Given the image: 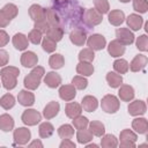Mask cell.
<instances>
[{
    "label": "cell",
    "instance_id": "d6986e66",
    "mask_svg": "<svg viewBox=\"0 0 148 148\" xmlns=\"http://www.w3.org/2000/svg\"><path fill=\"white\" fill-rule=\"evenodd\" d=\"M134 89L132 86L130 84H121L119 87V91H118V96L123 102H131L134 98Z\"/></svg>",
    "mask_w": 148,
    "mask_h": 148
},
{
    "label": "cell",
    "instance_id": "ac0fdd59",
    "mask_svg": "<svg viewBox=\"0 0 148 148\" xmlns=\"http://www.w3.org/2000/svg\"><path fill=\"white\" fill-rule=\"evenodd\" d=\"M12 43H13L14 47L16 50H18V51H24L28 47V45H29L28 37L24 34H22V32L15 34L13 36V38H12Z\"/></svg>",
    "mask_w": 148,
    "mask_h": 148
},
{
    "label": "cell",
    "instance_id": "30bf717a",
    "mask_svg": "<svg viewBox=\"0 0 148 148\" xmlns=\"http://www.w3.org/2000/svg\"><path fill=\"white\" fill-rule=\"evenodd\" d=\"M127 110H128V113L131 116H134V117H138V116H142L146 113V110H147V105L141 99H135L128 104L127 106Z\"/></svg>",
    "mask_w": 148,
    "mask_h": 148
},
{
    "label": "cell",
    "instance_id": "836d02e7",
    "mask_svg": "<svg viewBox=\"0 0 148 148\" xmlns=\"http://www.w3.org/2000/svg\"><path fill=\"white\" fill-rule=\"evenodd\" d=\"M101 146L103 148H116L118 146V139L113 134H103L101 139Z\"/></svg>",
    "mask_w": 148,
    "mask_h": 148
},
{
    "label": "cell",
    "instance_id": "4dcf8cb0",
    "mask_svg": "<svg viewBox=\"0 0 148 148\" xmlns=\"http://www.w3.org/2000/svg\"><path fill=\"white\" fill-rule=\"evenodd\" d=\"M45 21L49 25H59L60 17L54 8H45Z\"/></svg>",
    "mask_w": 148,
    "mask_h": 148
},
{
    "label": "cell",
    "instance_id": "94428289",
    "mask_svg": "<svg viewBox=\"0 0 148 148\" xmlns=\"http://www.w3.org/2000/svg\"><path fill=\"white\" fill-rule=\"evenodd\" d=\"M0 86H1V83H0Z\"/></svg>",
    "mask_w": 148,
    "mask_h": 148
},
{
    "label": "cell",
    "instance_id": "f1b7e54d",
    "mask_svg": "<svg viewBox=\"0 0 148 148\" xmlns=\"http://www.w3.org/2000/svg\"><path fill=\"white\" fill-rule=\"evenodd\" d=\"M108 84L111 88H119L123 84V76L116 72H109L105 76Z\"/></svg>",
    "mask_w": 148,
    "mask_h": 148
},
{
    "label": "cell",
    "instance_id": "9f6ffc18",
    "mask_svg": "<svg viewBox=\"0 0 148 148\" xmlns=\"http://www.w3.org/2000/svg\"><path fill=\"white\" fill-rule=\"evenodd\" d=\"M29 147H31V148H34V147H39V148H42V147H43V143H42L39 140H34L31 143H29Z\"/></svg>",
    "mask_w": 148,
    "mask_h": 148
},
{
    "label": "cell",
    "instance_id": "44dd1931",
    "mask_svg": "<svg viewBox=\"0 0 148 148\" xmlns=\"http://www.w3.org/2000/svg\"><path fill=\"white\" fill-rule=\"evenodd\" d=\"M44 83L49 88H57L61 84V76L56 72H47L44 76Z\"/></svg>",
    "mask_w": 148,
    "mask_h": 148
},
{
    "label": "cell",
    "instance_id": "5b68a950",
    "mask_svg": "<svg viewBox=\"0 0 148 148\" xmlns=\"http://www.w3.org/2000/svg\"><path fill=\"white\" fill-rule=\"evenodd\" d=\"M21 120L27 126H35L42 120V114L35 109H27L21 116Z\"/></svg>",
    "mask_w": 148,
    "mask_h": 148
},
{
    "label": "cell",
    "instance_id": "4316f807",
    "mask_svg": "<svg viewBox=\"0 0 148 148\" xmlns=\"http://www.w3.org/2000/svg\"><path fill=\"white\" fill-rule=\"evenodd\" d=\"M95 68H94V65L91 62H84V61H80L77 65H76V73L79 75H82V76H90L92 75Z\"/></svg>",
    "mask_w": 148,
    "mask_h": 148
},
{
    "label": "cell",
    "instance_id": "7bdbcfd3",
    "mask_svg": "<svg viewBox=\"0 0 148 148\" xmlns=\"http://www.w3.org/2000/svg\"><path fill=\"white\" fill-rule=\"evenodd\" d=\"M92 2H94V6H95V9L98 13H101L102 15L109 13L110 5H109L108 0H92Z\"/></svg>",
    "mask_w": 148,
    "mask_h": 148
},
{
    "label": "cell",
    "instance_id": "484cf974",
    "mask_svg": "<svg viewBox=\"0 0 148 148\" xmlns=\"http://www.w3.org/2000/svg\"><path fill=\"white\" fill-rule=\"evenodd\" d=\"M46 37L53 39L54 42H59L64 37V29L60 25H50L45 32Z\"/></svg>",
    "mask_w": 148,
    "mask_h": 148
},
{
    "label": "cell",
    "instance_id": "f907efd6",
    "mask_svg": "<svg viewBox=\"0 0 148 148\" xmlns=\"http://www.w3.org/2000/svg\"><path fill=\"white\" fill-rule=\"evenodd\" d=\"M9 61V54L6 50L0 49V67H3L8 64Z\"/></svg>",
    "mask_w": 148,
    "mask_h": 148
},
{
    "label": "cell",
    "instance_id": "d4e9b609",
    "mask_svg": "<svg viewBox=\"0 0 148 148\" xmlns=\"http://www.w3.org/2000/svg\"><path fill=\"white\" fill-rule=\"evenodd\" d=\"M132 128L139 134H146L148 131V121L143 117H138L132 121Z\"/></svg>",
    "mask_w": 148,
    "mask_h": 148
},
{
    "label": "cell",
    "instance_id": "f6af8a7d",
    "mask_svg": "<svg viewBox=\"0 0 148 148\" xmlns=\"http://www.w3.org/2000/svg\"><path fill=\"white\" fill-rule=\"evenodd\" d=\"M28 37V40L35 45H38L39 43H42V39H43V34L40 31H38L37 29H32L29 35L27 36Z\"/></svg>",
    "mask_w": 148,
    "mask_h": 148
},
{
    "label": "cell",
    "instance_id": "d6a6232c",
    "mask_svg": "<svg viewBox=\"0 0 148 148\" xmlns=\"http://www.w3.org/2000/svg\"><path fill=\"white\" fill-rule=\"evenodd\" d=\"M64 64H65V59L64 56L60 53H53L49 58V65L52 69H59L64 66Z\"/></svg>",
    "mask_w": 148,
    "mask_h": 148
},
{
    "label": "cell",
    "instance_id": "ba28073f",
    "mask_svg": "<svg viewBox=\"0 0 148 148\" xmlns=\"http://www.w3.org/2000/svg\"><path fill=\"white\" fill-rule=\"evenodd\" d=\"M116 39L124 46L131 45L134 42V34L127 28H118L116 30Z\"/></svg>",
    "mask_w": 148,
    "mask_h": 148
},
{
    "label": "cell",
    "instance_id": "8d00e7d4",
    "mask_svg": "<svg viewBox=\"0 0 148 148\" xmlns=\"http://www.w3.org/2000/svg\"><path fill=\"white\" fill-rule=\"evenodd\" d=\"M58 135L61 139H72L74 135V127L69 124H64L58 128Z\"/></svg>",
    "mask_w": 148,
    "mask_h": 148
},
{
    "label": "cell",
    "instance_id": "ab89813d",
    "mask_svg": "<svg viewBox=\"0 0 148 148\" xmlns=\"http://www.w3.org/2000/svg\"><path fill=\"white\" fill-rule=\"evenodd\" d=\"M95 59V52L94 50L89 49V47H86V49H82L79 53V60L80 61H84V62H91L92 60Z\"/></svg>",
    "mask_w": 148,
    "mask_h": 148
},
{
    "label": "cell",
    "instance_id": "60d3db41",
    "mask_svg": "<svg viewBox=\"0 0 148 148\" xmlns=\"http://www.w3.org/2000/svg\"><path fill=\"white\" fill-rule=\"evenodd\" d=\"M42 47H43V50H44L45 52L52 53V52H54L56 49H57V42H54L53 39H51V38H49V37L45 36V37L42 39Z\"/></svg>",
    "mask_w": 148,
    "mask_h": 148
},
{
    "label": "cell",
    "instance_id": "cb8c5ba5",
    "mask_svg": "<svg viewBox=\"0 0 148 148\" xmlns=\"http://www.w3.org/2000/svg\"><path fill=\"white\" fill-rule=\"evenodd\" d=\"M126 23H127L130 29H132L133 31H138L142 27L143 18L139 14H130L126 18Z\"/></svg>",
    "mask_w": 148,
    "mask_h": 148
},
{
    "label": "cell",
    "instance_id": "b9f144b4",
    "mask_svg": "<svg viewBox=\"0 0 148 148\" xmlns=\"http://www.w3.org/2000/svg\"><path fill=\"white\" fill-rule=\"evenodd\" d=\"M72 84L75 87V89H79V90H83L87 88L88 86V80L86 79V76H82V75H76L72 79Z\"/></svg>",
    "mask_w": 148,
    "mask_h": 148
},
{
    "label": "cell",
    "instance_id": "74e56055",
    "mask_svg": "<svg viewBox=\"0 0 148 148\" xmlns=\"http://www.w3.org/2000/svg\"><path fill=\"white\" fill-rule=\"evenodd\" d=\"M113 69L118 74H125L128 72V62L125 59H117L113 61Z\"/></svg>",
    "mask_w": 148,
    "mask_h": 148
},
{
    "label": "cell",
    "instance_id": "db71d44e",
    "mask_svg": "<svg viewBox=\"0 0 148 148\" xmlns=\"http://www.w3.org/2000/svg\"><path fill=\"white\" fill-rule=\"evenodd\" d=\"M10 23V21L5 16V14L0 10V28H6L8 24Z\"/></svg>",
    "mask_w": 148,
    "mask_h": 148
},
{
    "label": "cell",
    "instance_id": "11a10c76",
    "mask_svg": "<svg viewBox=\"0 0 148 148\" xmlns=\"http://www.w3.org/2000/svg\"><path fill=\"white\" fill-rule=\"evenodd\" d=\"M121 148H134L135 142L133 141H127V140H120V143H118Z\"/></svg>",
    "mask_w": 148,
    "mask_h": 148
},
{
    "label": "cell",
    "instance_id": "ffe728a7",
    "mask_svg": "<svg viewBox=\"0 0 148 148\" xmlns=\"http://www.w3.org/2000/svg\"><path fill=\"white\" fill-rule=\"evenodd\" d=\"M81 106L84 111L87 112H94L97 108H98V101L95 96L91 95H87L82 98L81 101Z\"/></svg>",
    "mask_w": 148,
    "mask_h": 148
},
{
    "label": "cell",
    "instance_id": "1f68e13d",
    "mask_svg": "<svg viewBox=\"0 0 148 148\" xmlns=\"http://www.w3.org/2000/svg\"><path fill=\"white\" fill-rule=\"evenodd\" d=\"M53 132H54V127H53V125H52L51 123H49V121L42 123V124L39 125V127H38V134H39V136H40L42 139H47V138H50V136L53 134Z\"/></svg>",
    "mask_w": 148,
    "mask_h": 148
},
{
    "label": "cell",
    "instance_id": "8992f818",
    "mask_svg": "<svg viewBox=\"0 0 148 148\" xmlns=\"http://www.w3.org/2000/svg\"><path fill=\"white\" fill-rule=\"evenodd\" d=\"M87 45L89 49L94 51H101L106 46V39L103 35L99 34H92L87 38Z\"/></svg>",
    "mask_w": 148,
    "mask_h": 148
},
{
    "label": "cell",
    "instance_id": "83f0119b",
    "mask_svg": "<svg viewBox=\"0 0 148 148\" xmlns=\"http://www.w3.org/2000/svg\"><path fill=\"white\" fill-rule=\"evenodd\" d=\"M14 128V119L10 114L3 113L0 116V130L3 132H10Z\"/></svg>",
    "mask_w": 148,
    "mask_h": 148
},
{
    "label": "cell",
    "instance_id": "6da1fadb",
    "mask_svg": "<svg viewBox=\"0 0 148 148\" xmlns=\"http://www.w3.org/2000/svg\"><path fill=\"white\" fill-rule=\"evenodd\" d=\"M20 75V69L14 66H3L0 71L1 84L5 89L12 90L17 84V77Z\"/></svg>",
    "mask_w": 148,
    "mask_h": 148
},
{
    "label": "cell",
    "instance_id": "ee69618b",
    "mask_svg": "<svg viewBox=\"0 0 148 148\" xmlns=\"http://www.w3.org/2000/svg\"><path fill=\"white\" fill-rule=\"evenodd\" d=\"M72 124H73V127H75L76 130H82V128H87V126L89 124V120H88L87 117H83V116L80 114V116L73 118Z\"/></svg>",
    "mask_w": 148,
    "mask_h": 148
},
{
    "label": "cell",
    "instance_id": "7402d4cb",
    "mask_svg": "<svg viewBox=\"0 0 148 148\" xmlns=\"http://www.w3.org/2000/svg\"><path fill=\"white\" fill-rule=\"evenodd\" d=\"M108 20H109L110 24H112L114 27H118V25H120L125 21V14L120 9H113V10H111L109 13Z\"/></svg>",
    "mask_w": 148,
    "mask_h": 148
},
{
    "label": "cell",
    "instance_id": "c3c4849f",
    "mask_svg": "<svg viewBox=\"0 0 148 148\" xmlns=\"http://www.w3.org/2000/svg\"><path fill=\"white\" fill-rule=\"evenodd\" d=\"M133 9L138 13H146L148 10V2L147 0H133Z\"/></svg>",
    "mask_w": 148,
    "mask_h": 148
},
{
    "label": "cell",
    "instance_id": "681fc988",
    "mask_svg": "<svg viewBox=\"0 0 148 148\" xmlns=\"http://www.w3.org/2000/svg\"><path fill=\"white\" fill-rule=\"evenodd\" d=\"M49 24H47V22L44 20V21H39V22H35V25H34V28L35 29H37L38 31H40L42 34H45L46 32V30L49 29Z\"/></svg>",
    "mask_w": 148,
    "mask_h": 148
},
{
    "label": "cell",
    "instance_id": "f35d334b",
    "mask_svg": "<svg viewBox=\"0 0 148 148\" xmlns=\"http://www.w3.org/2000/svg\"><path fill=\"white\" fill-rule=\"evenodd\" d=\"M15 105V97L12 94H5L0 98V106L3 108L5 110H9Z\"/></svg>",
    "mask_w": 148,
    "mask_h": 148
},
{
    "label": "cell",
    "instance_id": "2e32d148",
    "mask_svg": "<svg viewBox=\"0 0 148 148\" xmlns=\"http://www.w3.org/2000/svg\"><path fill=\"white\" fill-rule=\"evenodd\" d=\"M60 111V105L58 102L56 101H51L50 103H47L43 110V116L46 120H50L52 118H54Z\"/></svg>",
    "mask_w": 148,
    "mask_h": 148
},
{
    "label": "cell",
    "instance_id": "7c38bea8",
    "mask_svg": "<svg viewBox=\"0 0 148 148\" xmlns=\"http://www.w3.org/2000/svg\"><path fill=\"white\" fill-rule=\"evenodd\" d=\"M148 62V58L143 54H138L135 56L131 64H128V69H131L132 72H140V71H143L146 65Z\"/></svg>",
    "mask_w": 148,
    "mask_h": 148
},
{
    "label": "cell",
    "instance_id": "d590c367",
    "mask_svg": "<svg viewBox=\"0 0 148 148\" xmlns=\"http://www.w3.org/2000/svg\"><path fill=\"white\" fill-rule=\"evenodd\" d=\"M92 134L89 130L87 128H82V130H77V133H76V139H77V142L81 143V145H86L88 142H90L92 140Z\"/></svg>",
    "mask_w": 148,
    "mask_h": 148
},
{
    "label": "cell",
    "instance_id": "f546056e",
    "mask_svg": "<svg viewBox=\"0 0 148 148\" xmlns=\"http://www.w3.org/2000/svg\"><path fill=\"white\" fill-rule=\"evenodd\" d=\"M88 126H89V131L91 132V134L92 135H95V136H102L103 134H105V126H104V124L102 123V121H98V120H92V121H90L89 124H88Z\"/></svg>",
    "mask_w": 148,
    "mask_h": 148
},
{
    "label": "cell",
    "instance_id": "52a82bcc",
    "mask_svg": "<svg viewBox=\"0 0 148 148\" xmlns=\"http://www.w3.org/2000/svg\"><path fill=\"white\" fill-rule=\"evenodd\" d=\"M13 138H14L15 145L23 146V145H27L30 141V139H31V132L27 127H18V128H16L14 131Z\"/></svg>",
    "mask_w": 148,
    "mask_h": 148
},
{
    "label": "cell",
    "instance_id": "bcb514c9",
    "mask_svg": "<svg viewBox=\"0 0 148 148\" xmlns=\"http://www.w3.org/2000/svg\"><path fill=\"white\" fill-rule=\"evenodd\" d=\"M135 45H136V49L141 52H146L148 51V37L146 35H141L136 38L135 40Z\"/></svg>",
    "mask_w": 148,
    "mask_h": 148
},
{
    "label": "cell",
    "instance_id": "f5cc1de1",
    "mask_svg": "<svg viewBox=\"0 0 148 148\" xmlns=\"http://www.w3.org/2000/svg\"><path fill=\"white\" fill-rule=\"evenodd\" d=\"M60 148H75L76 145L71 140V139H62V141L59 145Z\"/></svg>",
    "mask_w": 148,
    "mask_h": 148
},
{
    "label": "cell",
    "instance_id": "6f0895ef",
    "mask_svg": "<svg viewBox=\"0 0 148 148\" xmlns=\"http://www.w3.org/2000/svg\"><path fill=\"white\" fill-rule=\"evenodd\" d=\"M71 0H53V2L57 5V6H64V5H67Z\"/></svg>",
    "mask_w": 148,
    "mask_h": 148
},
{
    "label": "cell",
    "instance_id": "816d5d0a",
    "mask_svg": "<svg viewBox=\"0 0 148 148\" xmlns=\"http://www.w3.org/2000/svg\"><path fill=\"white\" fill-rule=\"evenodd\" d=\"M8 43H9V35L5 30L0 29V47L6 46Z\"/></svg>",
    "mask_w": 148,
    "mask_h": 148
},
{
    "label": "cell",
    "instance_id": "7a4b0ae2",
    "mask_svg": "<svg viewBox=\"0 0 148 148\" xmlns=\"http://www.w3.org/2000/svg\"><path fill=\"white\" fill-rule=\"evenodd\" d=\"M45 75V69L42 66H35L32 67V71L24 77L23 80V84L27 89L29 90H36L39 84H40V80L42 77Z\"/></svg>",
    "mask_w": 148,
    "mask_h": 148
},
{
    "label": "cell",
    "instance_id": "603a6c76",
    "mask_svg": "<svg viewBox=\"0 0 148 148\" xmlns=\"http://www.w3.org/2000/svg\"><path fill=\"white\" fill-rule=\"evenodd\" d=\"M82 112V106L80 103H76V102H69L66 104L65 106V113L68 118L73 119L77 116H80Z\"/></svg>",
    "mask_w": 148,
    "mask_h": 148
},
{
    "label": "cell",
    "instance_id": "680465c9",
    "mask_svg": "<svg viewBox=\"0 0 148 148\" xmlns=\"http://www.w3.org/2000/svg\"><path fill=\"white\" fill-rule=\"evenodd\" d=\"M86 147H87V148H97L98 146H97L96 143H90V145H88V143H86Z\"/></svg>",
    "mask_w": 148,
    "mask_h": 148
},
{
    "label": "cell",
    "instance_id": "5bb4252c",
    "mask_svg": "<svg viewBox=\"0 0 148 148\" xmlns=\"http://www.w3.org/2000/svg\"><path fill=\"white\" fill-rule=\"evenodd\" d=\"M29 16L34 22L44 21L45 20V8L37 3H34L29 8Z\"/></svg>",
    "mask_w": 148,
    "mask_h": 148
},
{
    "label": "cell",
    "instance_id": "8fae6325",
    "mask_svg": "<svg viewBox=\"0 0 148 148\" xmlns=\"http://www.w3.org/2000/svg\"><path fill=\"white\" fill-rule=\"evenodd\" d=\"M76 96V89L73 84H62L59 88V97L65 102H71Z\"/></svg>",
    "mask_w": 148,
    "mask_h": 148
},
{
    "label": "cell",
    "instance_id": "4fadbf2b",
    "mask_svg": "<svg viewBox=\"0 0 148 148\" xmlns=\"http://www.w3.org/2000/svg\"><path fill=\"white\" fill-rule=\"evenodd\" d=\"M38 62V57L35 52L32 51H25L21 56V65L25 68H32L37 65Z\"/></svg>",
    "mask_w": 148,
    "mask_h": 148
},
{
    "label": "cell",
    "instance_id": "3957f363",
    "mask_svg": "<svg viewBox=\"0 0 148 148\" xmlns=\"http://www.w3.org/2000/svg\"><path fill=\"white\" fill-rule=\"evenodd\" d=\"M102 20H103V15L98 13L95 8H87L82 13V21L89 28L98 25L102 22Z\"/></svg>",
    "mask_w": 148,
    "mask_h": 148
},
{
    "label": "cell",
    "instance_id": "277c9868",
    "mask_svg": "<svg viewBox=\"0 0 148 148\" xmlns=\"http://www.w3.org/2000/svg\"><path fill=\"white\" fill-rule=\"evenodd\" d=\"M101 108L106 113H116L120 108L119 98L112 94L105 95L101 101Z\"/></svg>",
    "mask_w": 148,
    "mask_h": 148
},
{
    "label": "cell",
    "instance_id": "7dc6e473",
    "mask_svg": "<svg viewBox=\"0 0 148 148\" xmlns=\"http://www.w3.org/2000/svg\"><path fill=\"white\" fill-rule=\"evenodd\" d=\"M119 139L120 140H127V141H133L135 142L138 140V135L135 132H133L132 130H128V128H125L120 132V135H119Z\"/></svg>",
    "mask_w": 148,
    "mask_h": 148
},
{
    "label": "cell",
    "instance_id": "91938a15",
    "mask_svg": "<svg viewBox=\"0 0 148 148\" xmlns=\"http://www.w3.org/2000/svg\"><path fill=\"white\" fill-rule=\"evenodd\" d=\"M120 2H123V3H126V2H130L131 0H119Z\"/></svg>",
    "mask_w": 148,
    "mask_h": 148
},
{
    "label": "cell",
    "instance_id": "9a60e30c",
    "mask_svg": "<svg viewBox=\"0 0 148 148\" xmlns=\"http://www.w3.org/2000/svg\"><path fill=\"white\" fill-rule=\"evenodd\" d=\"M17 101H18V103L21 105L29 108V106L34 105V103H35V95L29 89L28 90H24L23 89V90H21L17 94Z\"/></svg>",
    "mask_w": 148,
    "mask_h": 148
},
{
    "label": "cell",
    "instance_id": "9c48e42d",
    "mask_svg": "<svg viewBox=\"0 0 148 148\" xmlns=\"http://www.w3.org/2000/svg\"><path fill=\"white\" fill-rule=\"evenodd\" d=\"M87 38H88L87 32L82 28H75L69 34L71 42L76 46H83L86 44V42H87Z\"/></svg>",
    "mask_w": 148,
    "mask_h": 148
},
{
    "label": "cell",
    "instance_id": "e575fe53",
    "mask_svg": "<svg viewBox=\"0 0 148 148\" xmlns=\"http://www.w3.org/2000/svg\"><path fill=\"white\" fill-rule=\"evenodd\" d=\"M1 12L5 14V16H6L9 21H12L13 18H15V17L17 16L18 8H17V6L14 5V3H6V5L1 8Z\"/></svg>",
    "mask_w": 148,
    "mask_h": 148
},
{
    "label": "cell",
    "instance_id": "e0dca14e",
    "mask_svg": "<svg viewBox=\"0 0 148 148\" xmlns=\"http://www.w3.org/2000/svg\"><path fill=\"white\" fill-rule=\"evenodd\" d=\"M108 52L113 58H119L125 53V46L119 43L117 39H113L108 45Z\"/></svg>",
    "mask_w": 148,
    "mask_h": 148
}]
</instances>
